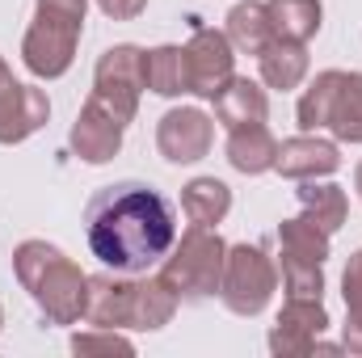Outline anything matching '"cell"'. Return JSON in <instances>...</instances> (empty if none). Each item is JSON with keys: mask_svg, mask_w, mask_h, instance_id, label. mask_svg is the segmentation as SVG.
<instances>
[{"mask_svg": "<svg viewBox=\"0 0 362 358\" xmlns=\"http://www.w3.org/2000/svg\"><path fill=\"white\" fill-rule=\"evenodd\" d=\"M85 241L114 274H148L177 245L173 202L148 181L101 185L85 207Z\"/></svg>", "mask_w": 362, "mask_h": 358, "instance_id": "1", "label": "cell"}, {"mask_svg": "<svg viewBox=\"0 0 362 358\" xmlns=\"http://www.w3.org/2000/svg\"><path fill=\"white\" fill-rule=\"evenodd\" d=\"M177 291L156 274V278H139V274H89V304H85V321L101 329H165L177 312Z\"/></svg>", "mask_w": 362, "mask_h": 358, "instance_id": "2", "label": "cell"}, {"mask_svg": "<svg viewBox=\"0 0 362 358\" xmlns=\"http://www.w3.org/2000/svg\"><path fill=\"white\" fill-rule=\"evenodd\" d=\"M13 274L51 325H76L89 304V274L47 241H21L13 249Z\"/></svg>", "mask_w": 362, "mask_h": 358, "instance_id": "3", "label": "cell"}, {"mask_svg": "<svg viewBox=\"0 0 362 358\" xmlns=\"http://www.w3.org/2000/svg\"><path fill=\"white\" fill-rule=\"evenodd\" d=\"M89 0H38L34 21L21 38V64L38 81H59L81 47Z\"/></svg>", "mask_w": 362, "mask_h": 358, "instance_id": "4", "label": "cell"}, {"mask_svg": "<svg viewBox=\"0 0 362 358\" xmlns=\"http://www.w3.org/2000/svg\"><path fill=\"white\" fill-rule=\"evenodd\" d=\"M303 131H333L341 144H362V72H320L295 110Z\"/></svg>", "mask_w": 362, "mask_h": 358, "instance_id": "5", "label": "cell"}, {"mask_svg": "<svg viewBox=\"0 0 362 358\" xmlns=\"http://www.w3.org/2000/svg\"><path fill=\"white\" fill-rule=\"evenodd\" d=\"M223 262H228V245L219 241V232L194 224L177 245L169 249V258L160 262V278L177 291V299L198 304V299L219 295Z\"/></svg>", "mask_w": 362, "mask_h": 358, "instance_id": "6", "label": "cell"}, {"mask_svg": "<svg viewBox=\"0 0 362 358\" xmlns=\"http://www.w3.org/2000/svg\"><path fill=\"white\" fill-rule=\"evenodd\" d=\"M274 287H278V270L257 245H232L228 249L219 299L232 316H262L266 304L274 299Z\"/></svg>", "mask_w": 362, "mask_h": 358, "instance_id": "7", "label": "cell"}, {"mask_svg": "<svg viewBox=\"0 0 362 358\" xmlns=\"http://www.w3.org/2000/svg\"><path fill=\"white\" fill-rule=\"evenodd\" d=\"M93 101H101L118 122H131L139 114V97H144V51L135 42H118L110 47L97 68H93Z\"/></svg>", "mask_w": 362, "mask_h": 358, "instance_id": "8", "label": "cell"}, {"mask_svg": "<svg viewBox=\"0 0 362 358\" xmlns=\"http://www.w3.org/2000/svg\"><path fill=\"white\" fill-rule=\"evenodd\" d=\"M236 47L228 42L223 30H194L189 42H185V81H189V93L194 97H206L215 101L223 85L236 76Z\"/></svg>", "mask_w": 362, "mask_h": 358, "instance_id": "9", "label": "cell"}, {"mask_svg": "<svg viewBox=\"0 0 362 358\" xmlns=\"http://www.w3.org/2000/svg\"><path fill=\"white\" fill-rule=\"evenodd\" d=\"M51 118V101L47 93L34 85H21L8 64L0 59V144H21L34 131H42Z\"/></svg>", "mask_w": 362, "mask_h": 358, "instance_id": "10", "label": "cell"}, {"mask_svg": "<svg viewBox=\"0 0 362 358\" xmlns=\"http://www.w3.org/2000/svg\"><path fill=\"white\" fill-rule=\"evenodd\" d=\"M329 329V312L320 299H286L270 329V354L278 358H308L316 354L320 333Z\"/></svg>", "mask_w": 362, "mask_h": 358, "instance_id": "11", "label": "cell"}, {"mask_svg": "<svg viewBox=\"0 0 362 358\" xmlns=\"http://www.w3.org/2000/svg\"><path fill=\"white\" fill-rule=\"evenodd\" d=\"M211 139H215V122L194 110V105H177L160 118L156 127V148L169 165H194L211 152Z\"/></svg>", "mask_w": 362, "mask_h": 358, "instance_id": "12", "label": "cell"}, {"mask_svg": "<svg viewBox=\"0 0 362 358\" xmlns=\"http://www.w3.org/2000/svg\"><path fill=\"white\" fill-rule=\"evenodd\" d=\"M122 131H127V122H118L101 101L89 97V101L81 105L76 122H72L68 144H72V152H76L85 165H105V161H114V156L122 152Z\"/></svg>", "mask_w": 362, "mask_h": 358, "instance_id": "13", "label": "cell"}, {"mask_svg": "<svg viewBox=\"0 0 362 358\" xmlns=\"http://www.w3.org/2000/svg\"><path fill=\"white\" fill-rule=\"evenodd\" d=\"M274 169H278L282 178H291V181L333 178V173L341 169V152H337L333 139H320V135L303 131V135L278 144V161H274Z\"/></svg>", "mask_w": 362, "mask_h": 358, "instance_id": "14", "label": "cell"}, {"mask_svg": "<svg viewBox=\"0 0 362 358\" xmlns=\"http://www.w3.org/2000/svg\"><path fill=\"white\" fill-rule=\"evenodd\" d=\"M274 161H278V139L270 135L266 122H253V127H236L228 131V165L245 178H257V173H270Z\"/></svg>", "mask_w": 362, "mask_h": 358, "instance_id": "15", "label": "cell"}, {"mask_svg": "<svg viewBox=\"0 0 362 358\" xmlns=\"http://www.w3.org/2000/svg\"><path fill=\"white\" fill-rule=\"evenodd\" d=\"M266 114H270L266 89H262L257 81H249V76H232V81L223 85V93L215 97V118H219L228 131L266 122Z\"/></svg>", "mask_w": 362, "mask_h": 358, "instance_id": "16", "label": "cell"}, {"mask_svg": "<svg viewBox=\"0 0 362 358\" xmlns=\"http://www.w3.org/2000/svg\"><path fill=\"white\" fill-rule=\"evenodd\" d=\"M266 13H270V30L274 38L282 42H303L320 34V21H325V4L320 0H266Z\"/></svg>", "mask_w": 362, "mask_h": 358, "instance_id": "17", "label": "cell"}, {"mask_svg": "<svg viewBox=\"0 0 362 358\" xmlns=\"http://www.w3.org/2000/svg\"><path fill=\"white\" fill-rule=\"evenodd\" d=\"M257 68H262V85L266 89H299L303 76H308V51L303 42H282V38H270L266 51L257 55Z\"/></svg>", "mask_w": 362, "mask_h": 358, "instance_id": "18", "label": "cell"}, {"mask_svg": "<svg viewBox=\"0 0 362 358\" xmlns=\"http://www.w3.org/2000/svg\"><path fill=\"white\" fill-rule=\"evenodd\" d=\"M299 207H303V215L316 224V228H325L329 236L346 224V211H350V198H346V190L341 185H333V181H299Z\"/></svg>", "mask_w": 362, "mask_h": 358, "instance_id": "19", "label": "cell"}, {"mask_svg": "<svg viewBox=\"0 0 362 358\" xmlns=\"http://www.w3.org/2000/svg\"><path fill=\"white\" fill-rule=\"evenodd\" d=\"M181 211L189 215V224L215 228V224H223L228 211H232V190L219 178H194L181 190Z\"/></svg>", "mask_w": 362, "mask_h": 358, "instance_id": "20", "label": "cell"}, {"mask_svg": "<svg viewBox=\"0 0 362 358\" xmlns=\"http://www.w3.org/2000/svg\"><path fill=\"white\" fill-rule=\"evenodd\" d=\"M223 34H228V42H232L236 51H245V55H262L266 42L274 38L266 4H262V0H240V4L228 13V30H223Z\"/></svg>", "mask_w": 362, "mask_h": 358, "instance_id": "21", "label": "cell"}, {"mask_svg": "<svg viewBox=\"0 0 362 358\" xmlns=\"http://www.w3.org/2000/svg\"><path fill=\"white\" fill-rule=\"evenodd\" d=\"M144 89L156 97H181L189 93L185 81V47H152L144 51Z\"/></svg>", "mask_w": 362, "mask_h": 358, "instance_id": "22", "label": "cell"}, {"mask_svg": "<svg viewBox=\"0 0 362 358\" xmlns=\"http://www.w3.org/2000/svg\"><path fill=\"white\" fill-rule=\"evenodd\" d=\"M278 241H282V253H295V258H308V262H320L325 266L333 236L325 228H316L308 215H299V219H282L278 224Z\"/></svg>", "mask_w": 362, "mask_h": 358, "instance_id": "23", "label": "cell"}, {"mask_svg": "<svg viewBox=\"0 0 362 358\" xmlns=\"http://www.w3.org/2000/svg\"><path fill=\"white\" fill-rule=\"evenodd\" d=\"M341 295H346V329H341V346H346L350 354H362V249H354L350 262H346Z\"/></svg>", "mask_w": 362, "mask_h": 358, "instance_id": "24", "label": "cell"}, {"mask_svg": "<svg viewBox=\"0 0 362 358\" xmlns=\"http://www.w3.org/2000/svg\"><path fill=\"white\" fill-rule=\"evenodd\" d=\"M282 287H286V299H320L325 295V270H320V262L282 253Z\"/></svg>", "mask_w": 362, "mask_h": 358, "instance_id": "25", "label": "cell"}, {"mask_svg": "<svg viewBox=\"0 0 362 358\" xmlns=\"http://www.w3.org/2000/svg\"><path fill=\"white\" fill-rule=\"evenodd\" d=\"M76 354H135V342L122 337V329H101L93 325V333H76L72 337Z\"/></svg>", "mask_w": 362, "mask_h": 358, "instance_id": "26", "label": "cell"}, {"mask_svg": "<svg viewBox=\"0 0 362 358\" xmlns=\"http://www.w3.org/2000/svg\"><path fill=\"white\" fill-rule=\"evenodd\" d=\"M97 8H101L110 21H135V17L148 8V0H97Z\"/></svg>", "mask_w": 362, "mask_h": 358, "instance_id": "27", "label": "cell"}, {"mask_svg": "<svg viewBox=\"0 0 362 358\" xmlns=\"http://www.w3.org/2000/svg\"><path fill=\"white\" fill-rule=\"evenodd\" d=\"M354 190H358V198H362V161H358V169H354Z\"/></svg>", "mask_w": 362, "mask_h": 358, "instance_id": "28", "label": "cell"}, {"mask_svg": "<svg viewBox=\"0 0 362 358\" xmlns=\"http://www.w3.org/2000/svg\"><path fill=\"white\" fill-rule=\"evenodd\" d=\"M0 329H4V308H0Z\"/></svg>", "mask_w": 362, "mask_h": 358, "instance_id": "29", "label": "cell"}]
</instances>
